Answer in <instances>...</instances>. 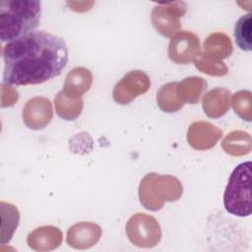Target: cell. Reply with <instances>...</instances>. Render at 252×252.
I'll return each mask as SVG.
<instances>
[{"label": "cell", "instance_id": "cell-3", "mask_svg": "<svg viewBox=\"0 0 252 252\" xmlns=\"http://www.w3.org/2000/svg\"><path fill=\"white\" fill-rule=\"evenodd\" d=\"M182 191V184L176 177L152 172L141 180L139 199L147 210L158 211L165 202L177 201Z\"/></svg>", "mask_w": 252, "mask_h": 252}, {"label": "cell", "instance_id": "cell-18", "mask_svg": "<svg viewBox=\"0 0 252 252\" xmlns=\"http://www.w3.org/2000/svg\"><path fill=\"white\" fill-rule=\"evenodd\" d=\"M176 82L167 83L157 94L158 105L164 112H176L184 105L176 94Z\"/></svg>", "mask_w": 252, "mask_h": 252}, {"label": "cell", "instance_id": "cell-21", "mask_svg": "<svg viewBox=\"0 0 252 252\" xmlns=\"http://www.w3.org/2000/svg\"><path fill=\"white\" fill-rule=\"evenodd\" d=\"M193 62L199 71L210 76H224L228 72L226 65L221 60L213 59L203 52L199 53Z\"/></svg>", "mask_w": 252, "mask_h": 252}, {"label": "cell", "instance_id": "cell-10", "mask_svg": "<svg viewBox=\"0 0 252 252\" xmlns=\"http://www.w3.org/2000/svg\"><path fill=\"white\" fill-rule=\"evenodd\" d=\"M222 131L206 121H197L190 125L187 132L189 145L198 151H205L216 146L221 138Z\"/></svg>", "mask_w": 252, "mask_h": 252}, {"label": "cell", "instance_id": "cell-13", "mask_svg": "<svg viewBox=\"0 0 252 252\" xmlns=\"http://www.w3.org/2000/svg\"><path fill=\"white\" fill-rule=\"evenodd\" d=\"M231 93L225 88H216L205 94L203 98L204 112L211 118L223 116L230 106Z\"/></svg>", "mask_w": 252, "mask_h": 252}, {"label": "cell", "instance_id": "cell-11", "mask_svg": "<svg viewBox=\"0 0 252 252\" xmlns=\"http://www.w3.org/2000/svg\"><path fill=\"white\" fill-rule=\"evenodd\" d=\"M101 235L100 227L94 222H79L67 231V243L77 249H85L95 244Z\"/></svg>", "mask_w": 252, "mask_h": 252}, {"label": "cell", "instance_id": "cell-19", "mask_svg": "<svg viewBox=\"0 0 252 252\" xmlns=\"http://www.w3.org/2000/svg\"><path fill=\"white\" fill-rule=\"evenodd\" d=\"M222 149L231 156H242L250 152L251 140L248 133L234 131L227 135L222 141Z\"/></svg>", "mask_w": 252, "mask_h": 252}, {"label": "cell", "instance_id": "cell-8", "mask_svg": "<svg viewBox=\"0 0 252 252\" xmlns=\"http://www.w3.org/2000/svg\"><path fill=\"white\" fill-rule=\"evenodd\" d=\"M200 53L199 37L188 31H181L170 39L167 55L176 64H189Z\"/></svg>", "mask_w": 252, "mask_h": 252}, {"label": "cell", "instance_id": "cell-20", "mask_svg": "<svg viewBox=\"0 0 252 252\" xmlns=\"http://www.w3.org/2000/svg\"><path fill=\"white\" fill-rule=\"evenodd\" d=\"M251 31H252L251 14L248 13L247 15H244L238 19L234 28L235 42L241 50L246 52H249L252 50Z\"/></svg>", "mask_w": 252, "mask_h": 252}, {"label": "cell", "instance_id": "cell-5", "mask_svg": "<svg viewBox=\"0 0 252 252\" xmlns=\"http://www.w3.org/2000/svg\"><path fill=\"white\" fill-rule=\"evenodd\" d=\"M126 233L129 240L138 247H154L161 237L158 220L152 216L141 213L129 219L126 224Z\"/></svg>", "mask_w": 252, "mask_h": 252}, {"label": "cell", "instance_id": "cell-16", "mask_svg": "<svg viewBox=\"0 0 252 252\" xmlns=\"http://www.w3.org/2000/svg\"><path fill=\"white\" fill-rule=\"evenodd\" d=\"M203 53L207 56L221 60L227 58L232 53V43L230 38L222 32H214L210 34L204 41Z\"/></svg>", "mask_w": 252, "mask_h": 252}, {"label": "cell", "instance_id": "cell-7", "mask_svg": "<svg viewBox=\"0 0 252 252\" xmlns=\"http://www.w3.org/2000/svg\"><path fill=\"white\" fill-rule=\"evenodd\" d=\"M151 86L149 76L141 71H130L114 86L112 97L119 104H128L138 95L148 92Z\"/></svg>", "mask_w": 252, "mask_h": 252}, {"label": "cell", "instance_id": "cell-12", "mask_svg": "<svg viewBox=\"0 0 252 252\" xmlns=\"http://www.w3.org/2000/svg\"><path fill=\"white\" fill-rule=\"evenodd\" d=\"M92 83L91 71L84 67H76L67 74L62 92L69 97L79 98L90 90Z\"/></svg>", "mask_w": 252, "mask_h": 252}, {"label": "cell", "instance_id": "cell-6", "mask_svg": "<svg viewBox=\"0 0 252 252\" xmlns=\"http://www.w3.org/2000/svg\"><path fill=\"white\" fill-rule=\"evenodd\" d=\"M187 6L183 1L159 3L156 5L151 14V21L158 33L171 37L181 29L180 18L186 13Z\"/></svg>", "mask_w": 252, "mask_h": 252}, {"label": "cell", "instance_id": "cell-2", "mask_svg": "<svg viewBox=\"0 0 252 252\" xmlns=\"http://www.w3.org/2000/svg\"><path fill=\"white\" fill-rule=\"evenodd\" d=\"M41 14L37 0H4L0 2V38L13 41L31 32L38 26Z\"/></svg>", "mask_w": 252, "mask_h": 252}, {"label": "cell", "instance_id": "cell-14", "mask_svg": "<svg viewBox=\"0 0 252 252\" xmlns=\"http://www.w3.org/2000/svg\"><path fill=\"white\" fill-rule=\"evenodd\" d=\"M62 232L55 226H41L34 229L28 236L29 246L34 250H50L60 245Z\"/></svg>", "mask_w": 252, "mask_h": 252}, {"label": "cell", "instance_id": "cell-4", "mask_svg": "<svg viewBox=\"0 0 252 252\" xmlns=\"http://www.w3.org/2000/svg\"><path fill=\"white\" fill-rule=\"evenodd\" d=\"M251 161L238 164L231 172L224 194L223 205L227 213L237 217L251 215Z\"/></svg>", "mask_w": 252, "mask_h": 252}, {"label": "cell", "instance_id": "cell-17", "mask_svg": "<svg viewBox=\"0 0 252 252\" xmlns=\"http://www.w3.org/2000/svg\"><path fill=\"white\" fill-rule=\"evenodd\" d=\"M54 105L56 113L59 117L65 120H74L82 112L83 109V99L72 98L63 94V92H59L54 98Z\"/></svg>", "mask_w": 252, "mask_h": 252}, {"label": "cell", "instance_id": "cell-22", "mask_svg": "<svg viewBox=\"0 0 252 252\" xmlns=\"http://www.w3.org/2000/svg\"><path fill=\"white\" fill-rule=\"evenodd\" d=\"M251 93L249 91H240L233 96L232 106L235 111L242 119L250 122L251 121Z\"/></svg>", "mask_w": 252, "mask_h": 252}, {"label": "cell", "instance_id": "cell-1", "mask_svg": "<svg viewBox=\"0 0 252 252\" xmlns=\"http://www.w3.org/2000/svg\"><path fill=\"white\" fill-rule=\"evenodd\" d=\"M7 85L42 84L59 76L68 62L65 40L44 31L32 32L3 47Z\"/></svg>", "mask_w": 252, "mask_h": 252}, {"label": "cell", "instance_id": "cell-9", "mask_svg": "<svg viewBox=\"0 0 252 252\" xmlns=\"http://www.w3.org/2000/svg\"><path fill=\"white\" fill-rule=\"evenodd\" d=\"M52 106L48 98L36 96L27 101L23 109V121L32 130L46 127L52 119Z\"/></svg>", "mask_w": 252, "mask_h": 252}, {"label": "cell", "instance_id": "cell-15", "mask_svg": "<svg viewBox=\"0 0 252 252\" xmlns=\"http://www.w3.org/2000/svg\"><path fill=\"white\" fill-rule=\"evenodd\" d=\"M208 84L201 77H189L177 83L176 94L183 103H197L206 92Z\"/></svg>", "mask_w": 252, "mask_h": 252}]
</instances>
